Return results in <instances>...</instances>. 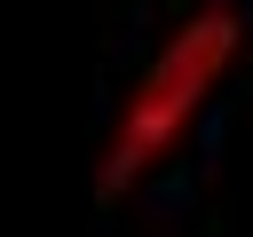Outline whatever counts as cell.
<instances>
[{
	"mask_svg": "<svg viewBox=\"0 0 253 237\" xmlns=\"http://www.w3.org/2000/svg\"><path fill=\"white\" fill-rule=\"evenodd\" d=\"M237 47H245V16L237 8H198V16H182L166 32V47L142 63V79L126 87V103H119V118L103 134V158H95V198L103 205H119L190 134V118L206 111V95L237 63Z\"/></svg>",
	"mask_w": 253,
	"mask_h": 237,
	"instance_id": "cell-1",
	"label": "cell"
}]
</instances>
